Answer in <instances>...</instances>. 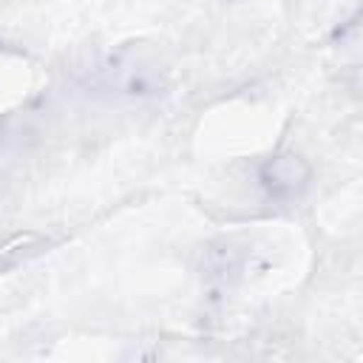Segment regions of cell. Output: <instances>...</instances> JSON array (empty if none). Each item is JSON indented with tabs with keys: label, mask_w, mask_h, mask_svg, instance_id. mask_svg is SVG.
<instances>
[{
	"label": "cell",
	"mask_w": 363,
	"mask_h": 363,
	"mask_svg": "<svg viewBox=\"0 0 363 363\" xmlns=\"http://www.w3.org/2000/svg\"><path fill=\"white\" fill-rule=\"evenodd\" d=\"M309 182H312V167L295 150L275 153V156L264 159L261 167H258L261 190L272 201H281V204H289V201L301 199L309 190Z\"/></svg>",
	"instance_id": "1"
}]
</instances>
